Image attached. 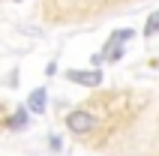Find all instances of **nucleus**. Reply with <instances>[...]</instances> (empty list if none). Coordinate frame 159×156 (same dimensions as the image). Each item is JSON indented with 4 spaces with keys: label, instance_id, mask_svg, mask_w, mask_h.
Segmentation results:
<instances>
[{
    "label": "nucleus",
    "instance_id": "6",
    "mask_svg": "<svg viewBox=\"0 0 159 156\" xmlns=\"http://www.w3.org/2000/svg\"><path fill=\"white\" fill-rule=\"evenodd\" d=\"M153 33H159V12H153L147 18V27H144V36H153Z\"/></svg>",
    "mask_w": 159,
    "mask_h": 156
},
{
    "label": "nucleus",
    "instance_id": "3",
    "mask_svg": "<svg viewBox=\"0 0 159 156\" xmlns=\"http://www.w3.org/2000/svg\"><path fill=\"white\" fill-rule=\"evenodd\" d=\"M66 78L75 81V84H84V87L102 84V72H99V69H69V72H66Z\"/></svg>",
    "mask_w": 159,
    "mask_h": 156
},
{
    "label": "nucleus",
    "instance_id": "5",
    "mask_svg": "<svg viewBox=\"0 0 159 156\" xmlns=\"http://www.w3.org/2000/svg\"><path fill=\"white\" fill-rule=\"evenodd\" d=\"M24 123H27V108H18V111L12 114V120H9V126H12V129H21Z\"/></svg>",
    "mask_w": 159,
    "mask_h": 156
},
{
    "label": "nucleus",
    "instance_id": "4",
    "mask_svg": "<svg viewBox=\"0 0 159 156\" xmlns=\"http://www.w3.org/2000/svg\"><path fill=\"white\" fill-rule=\"evenodd\" d=\"M27 111H33V114H42L45 111V90H42V87L30 93V99H27Z\"/></svg>",
    "mask_w": 159,
    "mask_h": 156
},
{
    "label": "nucleus",
    "instance_id": "2",
    "mask_svg": "<svg viewBox=\"0 0 159 156\" xmlns=\"http://www.w3.org/2000/svg\"><path fill=\"white\" fill-rule=\"evenodd\" d=\"M66 126H69V132H75V135H84V132H90L96 126V117L90 111H72L69 117H66Z\"/></svg>",
    "mask_w": 159,
    "mask_h": 156
},
{
    "label": "nucleus",
    "instance_id": "1",
    "mask_svg": "<svg viewBox=\"0 0 159 156\" xmlns=\"http://www.w3.org/2000/svg\"><path fill=\"white\" fill-rule=\"evenodd\" d=\"M129 39H132V30H114L111 39H108V45H105V51L96 54L93 63L99 66L102 60H120V57H123V45H120V42H129Z\"/></svg>",
    "mask_w": 159,
    "mask_h": 156
}]
</instances>
